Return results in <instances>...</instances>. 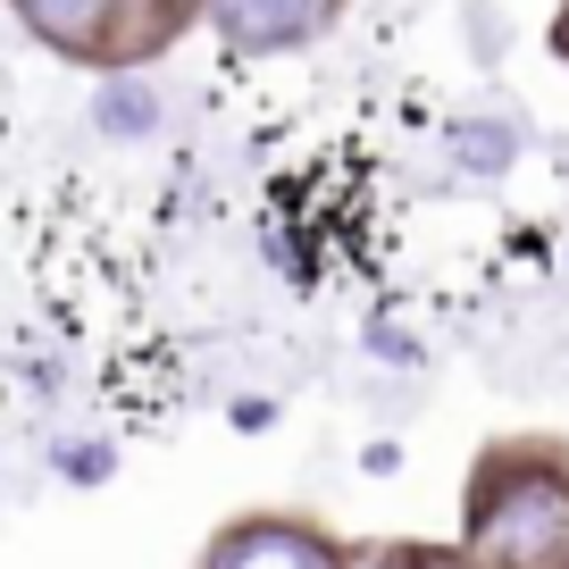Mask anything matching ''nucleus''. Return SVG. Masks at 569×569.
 Instances as JSON below:
<instances>
[{"instance_id": "obj_4", "label": "nucleus", "mask_w": 569, "mask_h": 569, "mask_svg": "<svg viewBox=\"0 0 569 569\" xmlns=\"http://www.w3.org/2000/svg\"><path fill=\"white\" fill-rule=\"evenodd\" d=\"M201 569H343V552L302 519H243L210 545Z\"/></svg>"}, {"instance_id": "obj_5", "label": "nucleus", "mask_w": 569, "mask_h": 569, "mask_svg": "<svg viewBox=\"0 0 569 569\" xmlns=\"http://www.w3.org/2000/svg\"><path fill=\"white\" fill-rule=\"evenodd\" d=\"M552 42H561V59H569V9H561V26H552Z\"/></svg>"}, {"instance_id": "obj_2", "label": "nucleus", "mask_w": 569, "mask_h": 569, "mask_svg": "<svg viewBox=\"0 0 569 569\" xmlns=\"http://www.w3.org/2000/svg\"><path fill=\"white\" fill-rule=\"evenodd\" d=\"M9 18L68 68H151L201 26V0H9Z\"/></svg>"}, {"instance_id": "obj_1", "label": "nucleus", "mask_w": 569, "mask_h": 569, "mask_svg": "<svg viewBox=\"0 0 569 569\" xmlns=\"http://www.w3.org/2000/svg\"><path fill=\"white\" fill-rule=\"evenodd\" d=\"M469 569H569V452L561 445H495L469 478L461 511Z\"/></svg>"}, {"instance_id": "obj_3", "label": "nucleus", "mask_w": 569, "mask_h": 569, "mask_svg": "<svg viewBox=\"0 0 569 569\" xmlns=\"http://www.w3.org/2000/svg\"><path fill=\"white\" fill-rule=\"evenodd\" d=\"M343 9L352 0H201V26L243 59H284L327 42L343 26Z\"/></svg>"}, {"instance_id": "obj_6", "label": "nucleus", "mask_w": 569, "mask_h": 569, "mask_svg": "<svg viewBox=\"0 0 569 569\" xmlns=\"http://www.w3.org/2000/svg\"><path fill=\"white\" fill-rule=\"evenodd\" d=\"M561 9H569V0H561Z\"/></svg>"}]
</instances>
